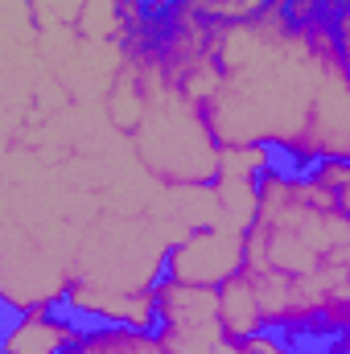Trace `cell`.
Segmentation results:
<instances>
[{
  "label": "cell",
  "mask_w": 350,
  "mask_h": 354,
  "mask_svg": "<svg viewBox=\"0 0 350 354\" xmlns=\"http://www.w3.org/2000/svg\"><path fill=\"white\" fill-rule=\"evenodd\" d=\"M272 165L268 145H223L219 149V177L227 181H260Z\"/></svg>",
  "instance_id": "52a82bcc"
},
{
  "label": "cell",
  "mask_w": 350,
  "mask_h": 354,
  "mask_svg": "<svg viewBox=\"0 0 350 354\" xmlns=\"http://www.w3.org/2000/svg\"><path fill=\"white\" fill-rule=\"evenodd\" d=\"M83 338L71 313L58 305H33V309H12L4 354H66Z\"/></svg>",
  "instance_id": "277c9868"
},
{
  "label": "cell",
  "mask_w": 350,
  "mask_h": 354,
  "mask_svg": "<svg viewBox=\"0 0 350 354\" xmlns=\"http://www.w3.org/2000/svg\"><path fill=\"white\" fill-rule=\"evenodd\" d=\"M219 313H223V326H227V334H231L235 342H243V338L268 330L260 292H256V284H252L248 272H235L231 280L219 284Z\"/></svg>",
  "instance_id": "5b68a950"
},
{
  "label": "cell",
  "mask_w": 350,
  "mask_h": 354,
  "mask_svg": "<svg viewBox=\"0 0 350 354\" xmlns=\"http://www.w3.org/2000/svg\"><path fill=\"white\" fill-rule=\"evenodd\" d=\"M157 338L165 354H235V338L223 326L219 313V288L185 284L174 276H161L157 288Z\"/></svg>",
  "instance_id": "7a4b0ae2"
},
{
  "label": "cell",
  "mask_w": 350,
  "mask_h": 354,
  "mask_svg": "<svg viewBox=\"0 0 350 354\" xmlns=\"http://www.w3.org/2000/svg\"><path fill=\"white\" fill-rule=\"evenodd\" d=\"M66 354H165V346H161V338L153 330L95 326V330H83V338Z\"/></svg>",
  "instance_id": "8992f818"
},
{
  "label": "cell",
  "mask_w": 350,
  "mask_h": 354,
  "mask_svg": "<svg viewBox=\"0 0 350 354\" xmlns=\"http://www.w3.org/2000/svg\"><path fill=\"white\" fill-rule=\"evenodd\" d=\"M243 264H248V231H235L227 223L194 227L165 252V276L206 288H219L223 280L243 272Z\"/></svg>",
  "instance_id": "3957f363"
},
{
  "label": "cell",
  "mask_w": 350,
  "mask_h": 354,
  "mask_svg": "<svg viewBox=\"0 0 350 354\" xmlns=\"http://www.w3.org/2000/svg\"><path fill=\"white\" fill-rule=\"evenodd\" d=\"M136 157L165 185H210L219 177V140L210 136L202 107L165 87V107L153 103L136 132Z\"/></svg>",
  "instance_id": "6da1fadb"
},
{
  "label": "cell",
  "mask_w": 350,
  "mask_h": 354,
  "mask_svg": "<svg viewBox=\"0 0 350 354\" xmlns=\"http://www.w3.org/2000/svg\"><path fill=\"white\" fill-rule=\"evenodd\" d=\"M235 354H301L293 342H288V334H272V330H260V334H252V338H243Z\"/></svg>",
  "instance_id": "ba28073f"
}]
</instances>
